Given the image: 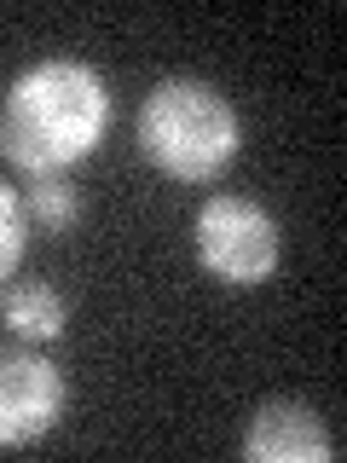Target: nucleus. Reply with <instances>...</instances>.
I'll return each instance as SVG.
<instances>
[{"label": "nucleus", "instance_id": "39448f33", "mask_svg": "<svg viewBox=\"0 0 347 463\" xmlns=\"http://www.w3.org/2000/svg\"><path fill=\"white\" fill-rule=\"evenodd\" d=\"M243 458L249 463H330L336 458V434L324 417L301 400H267L243 429Z\"/></svg>", "mask_w": 347, "mask_h": 463}, {"label": "nucleus", "instance_id": "20e7f679", "mask_svg": "<svg viewBox=\"0 0 347 463\" xmlns=\"http://www.w3.org/2000/svg\"><path fill=\"white\" fill-rule=\"evenodd\" d=\"M64 417V371L41 354H0V446H35Z\"/></svg>", "mask_w": 347, "mask_h": 463}, {"label": "nucleus", "instance_id": "f03ea898", "mask_svg": "<svg viewBox=\"0 0 347 463\" xmlns=\"http://www.w3.org/2000/svg\"><path fill=\"white\" fill-rule=\"evenodd\" d=\"M139 145L163 174L174 180H214L243 145L238 110L226 93H214L209 81L174 76L163 81L139 110Z\"/></svg>", "mask_w": 347, "mask_h": 463}, {"label": "nucleus", "instance_id": "423d86ee", "mask_svg": "<svg viewBox=\"0 0 347 463\" xmlns=\"http://www.w3.org/2000/svg\"><path fill=\"white\" fill-rule=\"evenodd\" d=\"M6 325L18 330L23 342H52V336H64L70 307L52 284H12L6 289Z\"/></svg>", "mask_w": 347, "mask_h": 463}, {"label": "nucleus", "instance_id": "7ed1b4c3", "mask_svg": "<svg viewBox=\"0 0 347 463\" xmlns=\"http://www.w3.org/2000/svg\"><path fill=\"white\" fill-rule=\"evenodd\" d=\"M197 260L226 284H267L278 272L284 238L255 197H209L197 209Z\"/></svg>", "mask_w": 347, "mask_h": 463}, {"label": "nucleus", "instance_id": "0eeeda50", "mask_svg": "<svg viewBox=\"0 0 347 463\" xmlns=\"http://www.w3.org/2000/svg\"><path fill=\"white\" fill-rule=\"evenodd\" d=\"M23 214H35L47 232H64V226L81 221V192L64 174H35V180H29V197H23Z\"/></svg>", "mask_w": 347, "mask_h": 463}, {"label": "nucleus", "instance_id": "6e6552de", "mask_svg": "<svg viewBox=\"0 0 347 463\" xmlns=\"http://www.w3.org/2000/svg\"><path fill=\"white\" fill-rule=\"evenodd\" d=\"M23 243H29V214H23V197L12 185H0V284L18 272L23 260Z\"/></svg>", "mask_w": 347, "mask_h": 463}, {"label": "nucleus", "instance_id": "f257e3e1", "mask_svg": "<svg viewBox=\"0 0 347 463\" xmlns=\"http://www.w3.org/2000/svg\"><path fill=\"white\" fill-rule=\"evenodd\" d=\"M110 128V87L81 58H47L29 64L12 81L0 105V151L18 163L29 180L35 174H64L70 163L98 151Z\"/></svg>", "mask_w": 347, "mask_h": 463}]
</instances>
